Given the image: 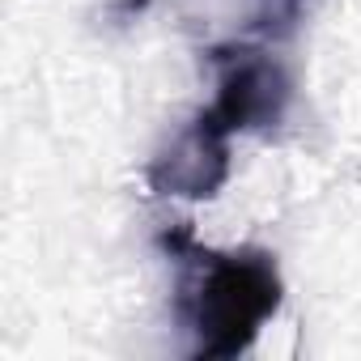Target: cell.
<instances>
[{
    "label": "cell",
    "instance_id": "3957f363",
    "mask_svg": "<svg viewBox=\"0 0 361 361\" xmlns=\"http://www.w3.org/2000/svg\"><path fill=\"white\" fill-rule=\"evenodd\" d=\"M145 178L153 196H174V200L217 196L230 178V132L200 111L188 128H178L153 153Z\"/></svg>",
    "mask_w": 361,
    "mask_h": 361
},
{
    "label": "cell",
    "instance_id": "7a4b0ae2",
    "mask_svg": "<svg viewBox=\"0 0 361 361\" xmlns=\"http://www.w3.org/2000/svg\"><path fill=\"white\" fill-rule=\"evenodd\" d=\"M213 68V102L204 106L209 119H217L230 136L238 132H272L289 102H293V77L289 68L251 43H221L209 47Z\"/></svg>",
    "mask_w": 361,
    "mask_h": 361
},
{
    "label": "cell",
    "instance_id": "277c9868",
    "mask_svg": "<svg viewBox=\"0 0 361 361\" xmlns=\"http://www.w3.org/2000/svg\"><path fill=\"white\" fill-rule=\"evenodd\" d=\"M314 9H319V0H247V26L259 39L285 43L310 22Z\"/></svg>",
    "mask_w": 361,
    "mask_h": 361
},
{
    "label": "cell",
    "instance_id": "6da1fadb",
    "mask_svg": "<svg viewBox=\"0 0 361 361\" xmlns=\"http://www.w3.org/2000/svg\"><path fill=\"white\" fill-rule=\"evenodd\" d=\"M161 251L178 264L174 319L188 336L192 361H234L243 357L259 327L281 310L285 281L272 251L238 247L217 251L200 247L188 226H174L161 238Z\"/></svg>",
    "mask_w": 361,
    "mask_h": 361
}]
</instances>
